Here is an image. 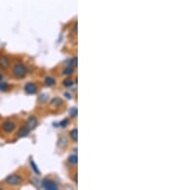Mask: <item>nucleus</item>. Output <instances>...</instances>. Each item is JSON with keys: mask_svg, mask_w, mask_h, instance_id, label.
<instances>
[{"mask_svg": "<svg viewBox=\"0 0 173 190\" xmlns=\"http://www.w3.org/2000/svg\"><path fill=\"white\" fill-rule=\"evenodd\" d=\"M26 75V67L22 64H16L13 67V76L16 79H22Z\"/></svg>", "mask_w": 173, "mask_h": 190, "instance_id": "1", "label": "nucleus"}, {"mask_svg": "<svg viewBox=\"0 0 173 190\" xmlns=\"http://www.w3.org/2000/svg\"><path fill=\"white\" fill-rule=\"evenodd\" d=\"M23 182V179L20 175H17V174H13L8 176L5 180V183L8 185H11V186H15V185H18L20 184Z\"/></svg>", "mask_w": 173, "mask_h": 190, "instance_id": "2", "label": "nucleus"}, {"mask_svg": "<svg viewBox=\"0 0 173 190\" xmlns=\"http://www.w3.org/2000/svg\"><path fill=\"white\" fill-rule=\"evenodd\" d=\"M41 184H43V186L45 188V189H48V190H58L59 189V186L57 184H56L54 182H52V180H43V183H41Z\"/></svg>", "mask_w": 173, "mask_h": 190, "instance_id": "3", "label": "nucleus"}, {"mask_svg": "<svg viewBox=\"0 0 173 190\" xmlns=\"http://www.w3.org/2000/svg\"><path fill=\"white\" fill-rule=\"evenodd\" d=\"M15 129H16V124L13 121H6L2 125V130L5 132H7V134H10Z\"/></svg>", "mask_w": 173, "mask_h": 190, "instance_id": "4", "label": "nucleus"}, {"mask_svg": "<svg viewBox=\"0 0 173 190\" xmlns=\"http://www.w3.org/2000/svg\"><path fill=\"white\" fill-rule=\"evenodd\" d=\"M10 67V60L6 56H0V68L7 70Z\"/></svg>", "mask_w": 173, "mask_h": 190, "instance_id": "5", "label": "nucleus"}, {"mask_svg": "<svg viewBox=\"0 0 173 190\" xmlns=\"http://www.w3.org/2000/svg\"><path fill=\"white\" fill-rule=\"evenodd\" d=\"M25 92L27 94H35L37 92V90H38V88H37V85L35 84H33V83H29V84H27L25 85Z\"/></svg>", "mask_w": 173, "mask_h": 190, "instance_id": "6", "label": "nucleus"}, {"mask_svg": "<svg viewBox=\"0 0 173 190\" xmlns=\"http://www.w3.org/2000/svg\"><path fill=\"white\" fill-rule=\"evenodd\" d=\"M37 125H38V120H37V118L34 117V116L29 117V119L27 120L26 126L29 128L30 130H33L37 127Z\"/></svg>", "mask_w": 173, "mask_h": 190, "instance_id": "7", "label": "nucleus"}, {"mask_svg": "<svg viewBox=\"0 0 173 190\" xmlns=\"http://www.w3.org/2000/svg\"><path fill=\"white\" fill-rule=\"evenodd\" d=\"M30 131L31 130L27 126H23V127L20 128L19 131H18V136H19V137H25V136H27L28 135L30 134Z\"/></svg>", "mask_w": 173, "mask_h": 190, "instance_id": "8", "label": "nucleus"}, {"mask_svg": "<svg viewBox=\"0 0 173 190\" xmlns=\"http://www.w3.org/2000/svg\"><path fill=\"white\" fill-rule=\"evenodd\" d=\"M69 135H70V138L74 142H77V139H78V132H77V129H73L70 132H69Z\"/></svg>", "mask_w": 173, "mask_h": 190, "instance_id": "9", "label": "nucleus"}, {"mask_svg": "<svg viewBox=\"0 0 173 190\" xmlns=\"http://www.w3.org/2000/svg\"><path fill=\"white\" fill-rule=\"evenodd\" d=\"M73 72H74V67H72V66L69 65V66H67V67L64 69L63 74L64 75H72Z\"/></svg>", "mask_w": 173, "mask_h": 190, "instance_id": "10", "label": "nucleus"}, {"mask_svg": "<svg viewBox=\"0 0 173 190\" xmlns=\"http://www.w3.org/2000/svg\"><path fill=\"white\" fill-rule=\"evenodd\" d=\"M77 156L76 155H71V156H69V158H68V162L70 163L71 165H76L77 164Z\"/></svg>", "mask_w": 173, "mask_h": 190, "instance_id": "11", "label": "nucleus"}, {"mask_svg": "<svg viewBox=\"0 0 173 190\" xmlns=\"http://www.w3.org/2000/svg\"><path fill=\"white\" fill-rule=\"evenodd\" d=\"M56 84V80L52 77H47L45 79V85H48V87H52Z\"/></svg>", "mask_w": 173, "mask_h": 190, "instance_id": "12", "label": "nucleus"}, {"mask_svg": "<svg viewBox=\"0 0 173 190\" xmlns=\"http://www.w3.org/2000/svg\"><path fill=\"white\" fill-rule=\"evenodd\" d=\"M62 104H63V100L59 97H56L51 101V105L52 106H61Z\"/></svg>", "mask_w": 173, "mask_h": 190, "instance_id": "13", "label": "nucleus"}, {"mask_svg": "<svg viewBox=\"0 0 173 190\" xmlns=\"http://www.w3.org/2000/svg\"><path fill=\"white\" fill-rule=\"evenodd\" d=\"M9 89V85L5 82L0 83V91H7Z\"/></svg>", "mask_w": 173, "mask_h": 190, "instance_id": "14", "label": "nucleus"}, {"mask_svg": "<svg viewBox=\"0 0 173 190\" xmlns=\"http://www.w3.org/2000/svg\"><path fill=\"white\" fill-rule=\"evenodd\" d=\"M63 85H64V87H67V88H70L73 85V81L71 79H67V80H65L64 82L63 83Z\"/></svg>", "mask_w": 173, "mask_h": 190, "instance_id": "15", "label": "nucleus"}, {"mask_svg": "<svg viewBox=\"0 0 173 190\" xmlns=\"http://www.w3.org/2000/svg\"><path fill=\"white\" fill-rule=\"evenodd\" d=\"M58 145L59 146H65L67 145V139L64 138V137H60V139H59V141H58Z\"/></svg>", "mask_w": 173, "mask_h": 190, "instance_id": "16", "label": "nucleus"}, {"mask_svg": "<svg viewBox=\"0 0 173 190\" xmlns=\"http://www.w3.org/2000/svg\"><path fill=\"white\" fill-rule=\"evenodd\" d=\"M70 66H72V67H74V68H75L76 66H77V58H76V57H75V58L71 59V61H70Z\"/></svg>", "mask_w": 173, "mask_h": 190, "instance_id": "17", "label": "nucleus"}, {"mask_svg": "<svg viewBox=\"0 0 173 190\" xmlns=\"http://www.w3.org/2000/svg\"><path fill=\"white\" fill-rule=\"evenodd\" d=\"M31 165H32V168L34 169V171L37 173V175H39L40 174V171H39V169L37 168V166H36V164H35V162L33 160H31Z\"/></svg>", "mask_w": 173, "mask_h": 190, "instance_id": "18", "label": "nucleus"}, {"mask_svg": "<svg viewBox=\"0 0 173 190\" xmlns=\"http://www.w3.org/2000/svg\"><path fill=\"white\" fill-rule=\"evenodd\" d=\"M77 115V108H72L70 110V116L71 117H74Z\"/></svg>", "mask_w": 173, "mask_h": 190, "instance_id": "19", "label": "nucleus"}, {"mask_svg": "<svg viewBox=\"0 0 173 190\" xmlns=\"http://www.w3.org/2000/svg\"><path fill=\"white\" fill-rule=\"evenodd\" d=\"M41 97H43V98H41V99H40V102H44V101H46V100H47V95H43V96H41Z\"/></svg>", "mask_w": 173, "mask_h": 190, "instance_id": "20", "label": "nucleus"}, {"mask_svg": "<svg viewBox=\"0 0 173 190\" xmlns=\"http://www.w3.org/2000/svg\"><path fill=\"white\" fill-rule=\"evenodd\" d=\"M67 120H64V122L63 121L62 123H61V125L64 126H64H67Z\"/></svg>", "mask_w": 173, "mask_h": 190, "instance_id": "21", "label": "nucleus"}, {"mask_svg": "<svg viewBox=\"0 0 173 190\" xmlns=\"http://www.w3.org/2000/svg\"><path fill=\"white\" fill-rule=\"evenodd\" d=\"M2 79H3V76H2V74H1V73H0V82H1V81H2Z\"/></svg>", "mask_w": 173, "mask_h": 190, "instance_id": "22", "label": "nucleus"}]
</instances>
